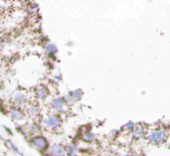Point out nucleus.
<instances>
[{
	"label": "nucleus",
	"mask_w": 170,
	"mask_h": 156,
	"mask_svg": "<svg viewBox=\"0 0 170 156\" xmlns=\"http://www.w3.org/2000/svg\"><path fill=\"white\" fill-rule=\"evenodd\" d=\"M29 131L31 133H38L40 131V128L38 127V125L35 124V123H32L30 125V128H29Z\"/></svg>",
	"instance_id": "nucleus-12"
},
{
	"label": "nucleus",
	"mask_w": 170,
	"mask_h": 156,
	"mask_svg": "<svg viewBox=\"0 0 170 156\" xmlns=\"http://www.w3.org/2000/svg\"><path fill=\"white\" fill-rule=\"evenodd\" d=\"M167 138V132L164 129L160 130H155L153 132H151V134L149 136V139L152 143L154 144H160V143L164 142Z\"/></svg>",
	"instance_id": "nucleus-1"
},
{
	"label": "nucleus",
	"mask_w": 170,
	"mask_h": 156,
	"mask_svg": "<svg viewBox=\"0 0 170 156\" xmlns=\"http://www.w3.org/2000/svg\"><path fill=\"white\" fill-rule=\"evenodd\" d=\"M14 100H15V103H17V105H21L26 101V96L24 93H17L15 96H14Z\"/></svg>",
	"instance_id": "nucleus-8"
},
{
	"label": "nucleus",
	"mask_w": 170,
	"mask_h": 156,
	"mask_svg": "<svg viewBox=\"0 0 170 156\" xmlns=\"http://www.w3.org/2000/svg\"><path fill=\"white\" fill-rule=\"evenodd\" d=\"M125 156H136V155H134V154H131V153H129V154H126Z\"/></svg>",
	"instance_id": "nucleus-19"
},
{
	"label": "nucleus",
	"mask_w": 170,
	"mask_h": 156,
	"mask_svg": "<svg viewBox=\"0 0 170 156\" xmlns=\"http://www.w3.org/2000/svg\"><path fill=\"white\" fill-rule=\"evenodd\" d=\"M134 126H135V125H134V123L132 122V121H129V122H127L126 124H125L124 127H125V128H127L129 130H133V129H134Z\"/></svg>",
	"instance_id": "nucleus-15"
},
{
	"label": "nucleus",
	"mask_w": 170,
	"mask_h": 156,
	"mask_svg": "<svg viewBox=\"0 0 170 156\" xmlns=\"http://www.w3.org/2000/svg\"><path fill=\"white\" fill-rule=\"evenodd\" d=\"M60 123H61L60 117L56 115H49L48 117L44 120V125L47 126L48 128H51V129H56V128H58Z\"/></svg>",
	"instance_id": "nucleus-2"
},
{
	"label": "nucleus",
	"mask_w": 170,
	"mask_h": 156,
	"mask_svg": "<svg viewBox=\"0 0 170 156\" xmlns=\"http://www.w3.org/2000/svg\"><path fill=\"white\" fill-rule=\"evenodd\" d=\"M83 91L82 90H76L72 91V93H71V96H72L73 100H80L81 98H82L83 96Z\"/></svg>",
	"instance_id": "nucleus-10"
},
{
	"label": "nucleus",
	"mask_w": 170,
	"mask_h": 156,
	"mask_svg": "<svg viewBox=\"0 0 170 156\" xmlns=\"http://www.w3.org/2000/svg\"><path fill=\"white\" fill-rule=\"evenodd\" d=\"M10 116L14 120L19 121L24 118V113L22 112L21 110H19L18 108H13V110L10 111Z\"/></svg>",
	"instance_id": "nucleus-6"
},
{
	"label": "nucleus",
	"mask_w": 170,
	"mask_h": 156,
	"mask_svg": "<svg viewBox=\"0 0 170 156\" xmlns=\"http://www.w3.org/2000/svg\"><path fill=\"white\" fill-rule=\"evenodd\" d=\"M0 14H1V8H0Z\"/></svg>",
	"instance_id": "nucleus-21"
},
{
	"label": "nucleus",
	"mask_w": 170,
	"mask_h": 156,
	"mask_svg": "<svg viewBox=\"0 0 170 156\" xmlns=\"http://www.w3.org/2000/svg\"><path fill=\"white\" fill-rule=\"evenodd\" d=\"M48 90L45 88V86H41V88H39L38 90H37V96H38V98H40L41 100H44L45 98L48 96Z\"/></svg>",
	"instance_id": "nucleus-7"
},
{
	"label": "nucleus",
	"mask_w": 170,
	"mask_h": 156,
	"mask_svg": "<svg viewBox=\"0 0 170 156\" xmlns=\"http://www.w3.org/2000/svg\"><path fill=\"white\" fill-rule=\"evenodd\" d=\"M38 112H39L38 108H37V106H33V108H32V113L36 115H38Z\"/></svg>",
	"instance_id": "nucleus-17"
},
{
	"label": "nucleus",
	"mask_w": 170,
	"mask_h": 156,
	"mask_svg": "<svg viewBox=\"0 0 170 156\" xmlns=\"http://www.w3.org/2000/svg\"><path fill=\"white\" fill-rule=\"evenodd\" d=\"M65 152V148L61 144H54L50 149V153L53 156H64Z\"/></svg>",
	"instance_id": "nucleus-4"
},
{
	"label": "nucleus",
	"mask_w": 170,
	"mask_h": 156,
	"mask_svg": "<svg viewBox=\"0 0 170 156\" xmlns=\"http://www.w3.org/2000/svg\"><path fill=\"white\" fill-rule=\"evenodd\" d=\"M144 134V129L143 128H141V127H138V128H136L134 131V136L136 138H139V137H141L142 135Z\"/></svg>",
	"instance_id": "nucleus-11"
},
{
	"label": "nucleus",
	"mask_w": 170,
	"mask_h": 156,
	"mask_svg": "<svg viewBox=\"0 0 170 156\" xmlns=\"http://www.w3.org/2000/svg\"><path fill=\"white\" fill-rule=\"evenodd\" d=\"M65 150H66V152H67V154L69 156H75L78 153L79 148H78L77 145L71 144V145H69L68 147H67V149H65Z\"/></svg>",
	"instance_id": "nucleus-9"
},
{
	"label": "nucleus",
	"mask_w": 170,
	"mask_h": 156,
	"mask_svg": "<svg viewBox=\"0 0 170 156\" xmlns=\"http://www.w3.org/2000/svg\"><path fill=\"white\" fill-rule=\"evenodd\" d=\"M64 106H65V103L63 98H56L52 103V108L57 111H64Z\"/></svg>",
	"instance_id": "nucleus-5"
},
{
	"label": "nucleus",
	"mask_w": 170,
	"mask_h": 156,
	"mask_svg": "<svg viewBox=\"0 0 170 156\" xmlns=\"http://www.w3.org/2000/svg\"><path fill=\"white\" fill-rule=\"evenodd\" d=\"M32 144L36 149L40 151H44L48 148V142L43 136H37V137L32 138Z\"/></svg>",
	"instance_id": "nucleus-3"
},
{
	"label": "nucleus",
	"mask_w": 170,
	"mask_h": 156,
	"mask_svg": "<svg viewBox=\"0 0 170 156\" xmlns=\"http://www.w3.org/2000/svg\"><path fill=\"white\" fill-rule=\"evenodd\" d=\"M85 138H86V140H88V141H93L95 139V134L92 132H88L87 134H86Z\"/></svg>",
	"instance_id": "nucleus-14"
},
{
	"label": "nucleus",
	"mask_w": 170,
	"mask_h": 156,
	"mask_svg": "<svg viewBox=\"0 0 170 156\" xmlns=\"http://www.w3.org/2000/svg\"><path fill=\"white\" fill-rule=\"evenodd\" d=\"M47 51H48L49 54H54L57 52V48H56V46H54V45H49L47 47Z\"/></svg>",
	"instance_id": "nucleus-13"
},
{
	"label": "nucleus",
	"mask_w": 170,
	"mask_h": 156,
	"mask_svg": "<svg viewBox=\"0 0 170 156\" xmlns=\"http://www.w3.org/2000/svg\"><path fill=\"white\" fill-rule=\"evenodd\" d=\"M103 156H119L117 154V153H113V152H107L105 153V154H103Z\"/></svg>",
	"instance_id": "nucleus-18"
},
{
	"label": "nucleus",
	"mask_w": 170,
	"mask_h": 156,
	"mask_svg": "<svg viewBox=\"0 0 170 156\" xmlns=\"http://www.w3.org/2000/svg\"><path fill=\"white\" fill-rule=\"evenodd\" d=\"M2 85H3V83H2V81L0 80V88H1V86H2Z\"/></svg>",
	"instance_id": "nucleus-20"
},
{
	"label": "nucleus",
	"mask_w": 170,
	"mask_h": 156,
	"mask_svg": "<svg viewBox=\"0 0 170 156\" xmlns=\"http://www.w3.org/2000/svg\"><path fill=\"white\" fill-rule=\"evenodd\" d=\"M9 145H10V148H11L12 150L14 151V152H16V153H19V154H20V155H22V153H21L20 151H19L18 149H17V148H16V146L14 145V143H13V142H11V141H9Z\"/></svg>",
	"instance_id": "nucleus-16"
}]
</instances>
